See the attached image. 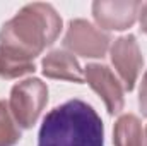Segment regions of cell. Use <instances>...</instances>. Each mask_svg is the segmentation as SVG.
<instances>
[{
  "label": "cell",
  "instance_id": "cell-1",
  "mask_svg": "<svg viewBox=\"0 0 147 146\" xmlns=\"http://www.w3.org/2000/svg\"><path fill=\"white\" fill-rule=\"evenodd\" d=\"M62 31V17L50 3L22 7L0 29V77L16 79L34 72V59L53 45Z\"/></svg>",
  "mask_w": 147,
  "mask_h": 146
},
{
  "label": "cell",
  "instance_id": "cell-2",
  "mask_svg": "<svg viewBox=\"0 0 147 146\" xmlns=\"http://www.w3.org/2000/svg\"><path fill=\"white\" fill-rule=\"evenodd\" d=\"M38 146H105L103 120L82 100H69L43 119Z\"/></svg>",
  "mask_w": 147,
  "mask_h": 146
},
{
  "label": "cell",
  "instance_id": "cell-3",
  "mask_svg": "<svg viewBox=\"0 0 147 146\" xmlns=\"http://www.w3.org/2000/svg\"><path fill=\"white\" fill-rule=\"evenodd\" d=\"M46 103H48L46 84L38 77H31L22 83H17L12 88L9 108L19 127L31 129L39 119Z\"/></svg>",
  "mask_w": 147,
  "mask_h": 146
},
{
  "label": "cell",
  "instance_id": "cell-4",
  "mask_svg": "<svg viewBox=\"0 0 147 146\" xmlns=\"http://www.w3.org/2000/svg\"><path fill=\"white\" fill-rule=\"evenodd\" d=\"M110 35L98 29L86 19L70 21L63 38V46L79 57L103 59L110 48Z\"/></svg>",
  "mask_w": 147,
  "mask_h": 146
},
{
  "label": "cell",
  "instance_id": "cell-5",
  "mask_svg": "<svg viewBox=\"0 0 147 146\" xmlns=\"http://www.w3.org/2000/svg\"><path fill=\"white\" fill-rule=\"evenodd\" d=\"M111 62L120 76L125 89L132 91L139 79V74L144 65V57L139 48L137 38L134 35H125L115 40L111 46Z\"/></svg>",
  "mask_w": 147,
  "mask_h": 146
},
{
  "label": "cell",
  "instance_id": "cell-6",
  "mask_svg": "<svg viewBox=\"0 0 147 146\" xmlns=\"http://www.w3.org/2000/svg\"><path fill=\"white\" fill-rule=\"evenodd\" d=\"M140 7L142 3L135 0H98L92 3V16L101 31H123L134 26Z\"/></svg>",
  "mask_w": 147,
  "mask_h": 146
},
{
  "label": "cell",
  "instance_id": "cell-7",
  "mask_svg": "<svg viewBox=\"0 0 147 146\" xmlns=\"http://www.w3.org/2000/svg\"><path fill=\"white\" fill-rule=\"evenodd\" d=\"M84 79L103 98L110 115H116L123 110V105H125L123 86L115 77L110 67L103 64H89L84 71Z\"/></svg>",
  "mask_w": 147,
  "mask_h": 146
},
{
  "label": "cell",
  "instance_id": "cell-8",
  "mask_svg": "<svg viewBox=\"0 0 147 146\" xmlns=\"http://www.w3.org/2000/svg\"><path fill=\"white\" fill-rule=\"evenodd\" d=\"M43 74L50 79H62L72 83H84V71L70 52L51 50L41 62Z\"/></svg>",
  "mask_w": 147,
  "mask_h": 146
},
{
  "label": "cell",
  "instance_id": "cell-9",
  "mask_svg": "<svg viewBox=\"0 0 147 146\" xmlns=\"http://www.w3.org/2000/svg\"><path fill=\"white\" fill-rule=\"evenodd\" d=\"M115 146H144V131L140 120L134 113L121 115L113 129Z\"/></svg>",
  "mask_w": 147,
  "mask_h": 146
},
{
  "label": "cell",
  "instance_id": "cell-10",
  "mask_svg": "<svg viewBox=\"0 0 147 146\" xmlns=\"http://www.w3.org/2000/svg\"><path fill=\"white\" fill-rule=\"evenodd\" d=\"M21 139V129L14 120L9 103L0 100V146H16Z\"/></svg>",
  "mask_w": 147,
  "mask_h": 146
},
{
  "label": "cell",
  "instance_id": "cell-11",
  "mask_svg": "<svg viewBox=\"0 0 147 146\" xmlns=\"http://www.w3.org/2000/svg\"><path fill=\"white\" fill-rule=\"evenodd\" d=\"M139 107L142 110V115L147 117V72L142 77L140 83V91H139Z\"/></svg>",
  "mask_w": 147,
  "mask_h": 146
},
{
  "label": "cell",
  "instance_id": "cell-12",
  "mask_svg": "<svg viewBox=\"0 0 147 146\" xmlns=\"http://www.w3.org/2000/svg\"><path fill=\"white\" fill-rule=\"evenodd\" d=\"M139 17H140V28H142V31L147 35V3H142Z\"/></svg>",
  "mask_w": 147,
  "mask_h": 146
},
{
  "label": "cell",
  "instance_id": "cell-13",
  "mask_svg": "<svg viewBox=\"0 0 147 146\" xmlns=\"http://www.w3.org/2000/svg\"><path fill=\"white\" fill-rule=\"evenodd\" d=\"M144 146H147V127H146V131H144Z\"/></svg>",
  "mask_w": 147,
  "mask_h": 146
}]
</instances>
